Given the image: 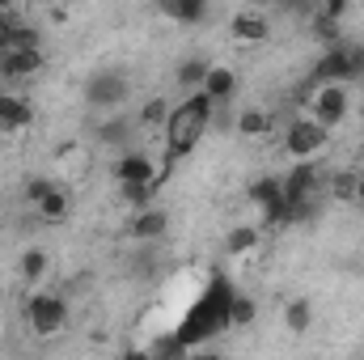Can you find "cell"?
I'll use <instances>...</instances> for the list:
<instances>
[{
  "instance_id": "6da1fadb",
  "label": "cell",
  "mask_w": 364,
  "mask_h": 360,
  "mask_svg": "<svg viewBox=\"0 0 364 360\" xmlns=\"http://www.w3.org/2000/svg\"><path fill=\"white\" fill-rule=\"evenodd\" d=\"M212 127V102L208 93H186L182 102H174L170 110V123H166V174L178 166L182 157H191L199 149V140L208 136Z\"/></svg>"
},
{
  "instance_id": "7a4b0ae2",
  "label": "cell",
  "mask_w": 364,
  "mask_h": 360,
  "mask_svg": "<svg viewBox=\"0 0 364 360\" xmlns=\"http://www.w3.org/2000/svg\"><path fill=\"white\" fill-rule=\"evenodd\" d=\"M233 280L229 275H216L208 288H203V297L186 309V318L178 322V335L186 348H199V344H208V339H216L225 327H229V301H233Z\"/></svg>"
},
{
  "instance_id": "3957f363",
  "label": "cell",
  "mask_w": 364,
  "mask_h": 360,
  "mask_svg": "<svg viewBox=\"0 0 364 360\" xmlns=\"http://www.w3.org/2000/svg\"><path fill=\"white\" fill-rule=\"evenodd\" d=\"M364 77V47L360 43H339V47H331V51H322L318 55V64H314V85H348V81H360Z\"/></svg>"
},
{
  "instance_id": "277c9868",
  "label": "cell",
  "mask_w": 364,
  "mask_h": 360,
  "mask_svg": "<svg viewBox=\"0 0 364 360\" xmlns=\"http://www.w3.org/2000/svg\"><path fill=\"white\" fill-rule=\"evenodd\" d=\"M26 318H30V331L34 335L51 339V335H60L68 327V301L60 292H34L26 301Z\"/></svg>"
},
{
  "instance_id": "5b68a950",
  "label": "cell",
  "mask_w": 364,
  "mask_h": 360,
  "mask_svg": "<svg viewBox=\"0 0 364 360\" xmlns=\"http://www.w3.org/2000/svg\"><path fill=\"white\" fill-rule=\"evenodd\" d=\"M352 115V93L348 85H318L314 97H309V119L318 123V127H339L343 119Z\"/></svg>"
},
{
  "instance_id": "8992f818",
  "label": "cell",
  "mask_w": 364,
  "mask_h": 360,
  "mask_svg": "<svg viewBox=\"0 0 364 360\" xmlns=\"http://www.w3.org/2000/svg\"><path fill=\"white\" fill-rule=\"evenodd\" d=\"M326 140H331V132L318 127V123L305 115V119H292V123H288V132H284V153L296 157V162H314V157L326 149Z\"/></svg>"
},
{
  "instance_id": "52a82bcc",
  "label": "cell",
  "mask_w": 364,
  "mask_h": 360,
  "mask_svg": "<svg viewBox=\"0 0 364 360\" xmlns=\"http://www.w3.org/2000/svg\"><path fill=\"white\" fill-rule=\"evenodd\" d=\"M127 77L123 73H114V68H102V73H93L90 81H85V106L93 110H119V102H127Z\"/></svg>"
},
{
  "instance_id": "ba28073f",
  "label": "cell",
  "mask_w": 364,
  "mask_h": 360,
  "mask_svg": "<svg viewBox=\"0 0 364 360\" xmlns=\"http://www.w3.org/2000/svg\"><path fill=\"white\" fill-rule=\"evenodd\" d=\"M246 195H250V203L263 212V221H267V225H284V179H279V174L255 179Z\"/></svg>"
},
{
  "instance_id": "9c48e42d",
  "label": "cell",
  "mask_w": 364,
  "mask_h": 360,
  "mask_svg": "<svg viewBox=\"0 0 364 360\" xmlns=\"http://www.w3.org/2000/svg\"><path fill=\"white\" fill-rule=\"evenodd\" d=\"M114 182L119 186H149V182H161L157 179V166L149 153H123L114 162Z\"/></svg>"
},
{
  "instance_id": "30bf717a",
  "label": "cell",
  "mask_w": 364,
  "mask_h": 360,
  "mask_svg": "<svg viewBox=\"0 0 364 360\" xmlns=\"http://www.w3.org/2000/svg\"><path fill=\"white\" fill-rule=\"evenodd\" d=\"M43 64H47L43 47H30V51H4V55H0V77H4V81H26V77H34Z\"/></svg>"
},
{
  "instance_id": "8fae6325",
  "label": "cell",
  "mask_w": 364,
  "mask_h": 360,
  "mask_svg": "<svg viewBox=\"0 0 364 360\" xmlns=\"http://www.w3.org/2000/svg\"><path fill=\"white\" fill-rule=\"evenodd\" d=\"M229 34L237 43H263V38H272V21L263 13H255V9H242V13L229 17Z\"/></svg>"
},
{
  "instance_id": "7c38bea8",
  "label": "cell",
  "mask_w": 364,
  "mask_h": 360,
  "mask_svg": "<svg viewBox=\"0 0 364 360\" xmlns=\"http://www.w3.org/2000/svg\"><path fill=\"white\" fill-rule=\"evenodd\" d=\"M34 123V106L21 93H0V127L4 132H26Z\"/></svg>"
},
{
  "instance_id": "4fadbf2b",
  "label": "cell",
  "mask_w": 364,
  "mask_h": 360,
  "mask_svg": "<svg viewBox=\"0 0 364 360\" xmlns=\"http://www.w3.org/2000/svg\"><path fill=\"white\" fill-rule=\"evenodd\" d=\"M166 229H170V212L166 208H144V212H136V221H132V238H140V242H153V238H166Z\"/></svg>"
},
{
  "instance_id": "5bb4252c",
  "label": "cell",
  "mask_w": 364,
  "mask_h": 360,
  "mask_svg": "<svg viewBox=\"0 0 364 360\" xmlns=\"http://www.w3.org/2000/svg\"><path fill=\"white\" fill-rule=\"evenodd\" d=\"M203 93H208V102H212V106L233 102V93H237V73H233V68L212 64V73H208V81H203Z\"/></svg>"
},
{
  "instance_id": "9a60e30c",
  "label": "cell",
  "mask_w": 364,
  "mask_h": 360,
  "mask_svg": "<svg viewBox=\"0 0 364 360\" xmlns=\"http://www.w3.org/2000/svg\"><path fill=\"white\" fill-rule=\"evenodd\" d=\"M161 13L178 26H199L208 17V4L203 0H161Z\"/></svg>"
},
{
  "instance_id": "2e32d148",
  "label": "cell",
  "mask_w": 364,
  "mask_h": 360,
  "mask_svg": "<svg viewBox=\"0 0 364 360\" xmlns=\"http://www.w3.org/2000/svg\"><path fill=\"white\" fill-rule=\"evenodd\" d=\"M208 73H212V64H208V60H199V55H191V60H182V64H178V73H174V77H178V85L186 93H199V90H203V81H208Z\"/></svg>"
},
{
  "instance_id": "e0dca14e",
  "label": "cell",
  "mask_w": 364,
  "mask_h": 360,
  "mask_svg": "<svg viewBox=\"0 0 364 360\" xmlns=\"http://www.w3.org/2000/svg\"><path fill=\"white\" fill-rule=\"evenodd\" d=\"M170 110H174V102H170V97H149V102L140 106L136 123H140V127H161V132H166V123H170Z\"/></svg>"
},
{
  "instance_id": "ac0fdd59",
  "label": "cell",
  "mask_w": 364,
  "mask_h": 360,
  "mask_svg": "<svg viewBox=\"0 0 364 360\" xmlns=\"http://www.w3.org/2000/svg\"><path fill=\"white\" fill-rule=\"evenodd\" d=\"M284 327H288L292 335H305V331L314 327V305H309L305 297L288 301V305H284Z\"/></svg>"
},
{
  "instance_id": "d6986e66",
  "label": "cell",
  "mask_w": 364,
  "mask_h": 360,
  "mask_svg": "<svg viewBox=\"0 0 364 360\" xmlns=\"http://www.w3.org/2000/svg\"><path fill=\"white\" fill-rule=\"evenodd\" d=\"M47 263H51V259H47V250H43V246H30V250L17 259V275H21L26 284H38V280L47 275Z\"/></svg>"
},
{
  "instance_id": "ffe728a7",
  "label": "cell",
  "mask_w": 364,
  "mask_h": 360,
  "mask_svg": "<svg viewBox=\"0 0 364 360\" xmlns=\"http://www.w3.org/2000/svg\"><path fill=\"white\" fill-rule=\"evenodd\" d=\"M255 246H259V229H255V225H237V229H229V238H225V250H229L233 259L250 255Z\"/></svg>"
},
{
  "instance_id": "44dd1931",
  "label": "cell",
  "mask_w": 364,
  "mask_h": 360,
  "mask_svg": "<svg viewBox=\"0 0 364 360\" xmlns=\"http://www.w3.org/2000/svg\"><path fill=\"white\" fill-rule=\"evenodd\" d=\"M255 318H259V301L250 292H233V301H229V327H250Z\"/></svg>"
},
{
  "instance_id": "7402d4cb",
  "label": "cell",
  "mask_w": 364,
  "mask_h": 360,
  "mask_svg": "<svg viewBox=\"0 0 364 360\" xmlns=\"http://www.w3.org/2000/svg\"><path fill=\"white\" fill-rule=\"evenodd\" d=\"M237 132H242V136H267V132H272V115L259 110V106H246V110L237 115Z\"/></svg>"
},
{
  "instance_id": "603a6c76",
  "label": "cell",
  "mask_w": 364,
  "mask_h": 360,
  "mask_svg": "<svg viewBox=\"0 0 364 360\" xmlns=\"http://www.w3.org/2000/svg\"><path fill=\"white\" fill-rule=\"evenodd\" d=\"M34 208H38V216H43V221H64V216H68V191L51 186V191H47Z\"/></svg>"
},
{
  "instance_id": "cb8c5ba5",
  "label": "cell",
  "mask_w": 364,
  "mask_h": 360,
  "mask_svg": "<svg viewBox=\"0 0 364 360\" xmlns=\"http://www.w3.org/2000/svg\"><path fill=\"white\" fill-rule=\"evenodd\" d=\"M356 186H360V174H356V170H335V174H331V199L356 203Z\"/></svg>"
},
{
  "instance_id": "d4e9b609",
  "label": "cell",
  "mask_w": 364,
  "mask_h": 360,
  "mask_svg": "<svg viewBox=\"0 0 364 360\" xmlns=\"http://www.w3.org/2000/svg\"><path fill=\"white\" fill-rule=\"evenodd\" d=\"M153 195H157V182H149V186H119V199H123L132 212L153 208Z\"/></svg>"
},
{
  "instance_id": "484cf974",
  "label": "cell",
  "mask_w": 364,
  "mask_h": 360,
  "mask_svg": "<svg viewBox=\"0 0 364 360\" xmlns=\"http://www.w3.org/2000/svg\"><path fill=\"white\" fill-rule=\"evenodd\" d=\"M149 352H153V360H186V356H191V348L182 344L178 335H161Z\"/></svg>"
},
{
  "instance_id": "4316f807",
  "label": "cell",
  "mask_w": 364,
  "mask_h": 360,
  "mask_svg": "<svg viewBox=\"0 0 364 360\" xmlns=\"http://www.w3.org/2000/svg\"><path fill=\"white\" fill-rule=\"evenodd\" d=\"M132 127H136L132 119L114 115L110 123H102V140H106V144H123V140H132Z\"/></svg>"
},
{
  "instance_id": "83f0119b",
  "label": "cell",
  "mask_w": 364,
  "mask_h": 360,
  "mask_svg": "<svg viewBox=\"0 0 364 360\" xmlns=\"http://www.w3.org/2000/svg\"><path fill=\"white\" fill-rule=\"evenodd\" d=\"M314 38H318V43H326V51H331V47H339V43H343V30H339L335 21H326V17H318V13H314Z\"/></svg>"
},
{
  "instance_id": "f1b7e54d",
  "label": "cell",
  "mask_w": 364,
  "mask_h": 360,
  "mask_svg": "<svg viewBox=\"0 0 364 360\" xmlns=\"http://www.w3.org/2000/svg\"><path fill=\"white\" fill-rule=\"evenodd\" d=\"M314 13H318V17H326V21H335V26H339V21H343V17H348V13H352V4H348V0H326V4H318V9H314Z\"/></svg>"
},
{
  "instance_id": "f546056e",
  "label": "cell",
  "mask_w": 364,
  "mask_h": 360,
  "mask_svg": "<svg viewBox=\"0 0 364 360\" xmlns=\"http://www.w3.org/2000/svg\"><path fill=\"white\" fill-rule=\"evenodd\" d=\"M212 123H216L220 132H237V115H233V102H220V106H212Z\"/></svg>"
},
{
  "instance_id": "4dcf8cb0",
  "label": "cell",
  "mask_w": 364,
  "mask_h": 360,
  "mask_svg": "<svg viewBox=\"0 0 364 360\" xmlns=\"http://www.w3.org/2000/svg\"><path fill=\"white\" fill-rule=\"evenodd\" d=\"M51 186H55V182H47V179H30V182H26V195H30V203H38V199H43V195L51 191Z\"/></svg>"
},
{
  "instance_id": "1f68e13d",
  "label": "cell",
  "mask_w": 364,
  "mask_h": 360,
  "mask_svg": "<svg viewBox=\"0 0 364 360\" xmlns=\"http://www.w3.org/2000/svg\"><path fill=\"white\" fill-rule=\"evenodd\" d=\"M119 360H153V352H149V348H127Z\"/></svg>"
},
{
  "instance_id": "d6a6232c",
  "label": "cell",
  "mask_w": 364,
  "mask_h": 360,
  "mask_svg": "<svg viewBox=\"0 0 364 360\" xmlns=\"http://www.w3.org/2000/svg\"><path fill=\"white\" fill-rule=\"evenodd\" d=\"M186 360H225L220 352H212V348H203V352H191Z\"/></svg>"
},
{
  "instance_id": "836d02e7",
  "label": "cell",
  "mask_w": 364,
  "mask_h": 360,
  "mask_svg": "<svg viewBox=\"0 0 364 360\" xmlns=\"http://www.w3.org/2000/svg\"><path fill=\"white\" fill-rule=\"evenodd\" d=\"M356 203H364V170H360V186H356Z\"/></svg>"
}]
</instances>
